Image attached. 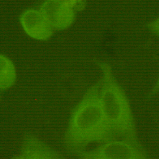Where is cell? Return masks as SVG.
<instances>
[{"label": "cell", "instance_id": "obj_4", "mask_svg": "<svg viewBox=\"0 0 159 159\" xmlns=\"http://www.w3.org/2000/svg\"><path fill=\"white\" fill-rule=\"evenodd\" d=\"M79 2L75 0H46L39 9L54 30H63L74 23Z\"/></svg>", "mask_w": 159, "mask_h": 159}, {"label": "cell", "instance_id": "obj_1", "mask_svg": "<svg viewBox=\"0 0 159 159\" xmlns=\"http://www.w3.org/2000/svg\"><path fill=\"white\" fill-rule=\"evenodd\" d=\"M100 80L88 89L72 109L64 135V146L72 154L85 150L94 143L117 139L107 122L99 97Z\"/></svg>", "mask_w": 159, "mask_h": 159}, {"label": "cell", "instance_id": "obj_3", "mask_svg": "<svg viewBox=\"0 0 159 159\" xmlns=\"http://www.w3.org/2000/svg\"><path fill=\"white\" fill-rule=\"evenodd\" d=\"M75 155L80 159H153L143 145L121 139L106 141L94 149H85Z\"/></svg>", "mask_w": 159, "mask_h": 159}, {"label": "cell", "instance_id": "obj_9", "mask_svg": "<svg viewBox=\"0 0 159 159\" xmlns=\"http://www.w3.org/2000/svg\"><path fill=\"white\" fill-rule=\"evenodd\" d=\"M158 93H159V74L155 82L149 90L148 97V98H151L157 95Z\"/></svg>", "mask_w": 159, "mask_h": 159}, {"label": "cell", "instance_id": "obj_8", "mask_svg": "<svg viewBox=\"0 0 159 159\" xmlns=\"http://www.w3.org/2000/svg\"><path fill=\"white\" fill-rule=\"evenodd\" d=\"M146 28L149 33L159 37V15L146 23Z\"/></svg>", "mask_w": 159, "mask_h": 159}, {"label": "cell", "instance_id": "obj_7", "mask_svg": "<svg viewBox=\"0 0 159 159\" xmlns=\"http://www.w3.org/2000/svg\"><path fill=\"white\" fill-rule=\"evenodd\" d=\"M16 71L14 64L7 56L0 55V90H7L16 82Z\"/></svg>", "mask_w": 159, "mask_h": 159}, {"label": "cell", "instance_id": "obj_6", "mask_svg": "<svg viewBox=\"0 0 159 159\" xmlns=\"http://www.w3.org/2000/svg\"><path fill=\"white\" fill-rule=\"evenodd\" d=\"M19 20L25 33L34 39L47 41L53 35V29L39 9H25Z\"/></svg>", "mask_w": 159, "mask_h": 159}, {"label": "cell", "instance_id": "obj_5", "mask_svg": "<svg viewBox=\"0 0 159 159\" xmlns=\"http://www.w3.org/2000/svg\"><path fill=\"white\" fill-rule=\"evenodd\" d=\"M11 159H65L58 151L33 133H25L18 153Z\"/></svg>", "mask_w": 159, "mask_h": 159}, {"label": "cell", "instance_id": "obj_2", "mask_svg": "<svg viewBox=\"0 0 159 159\" xmlns=\"http://www.w3.org/2000/svg\"><path fill=\"white\" fill-rule=\"evenodd\" d=\"M102 72L99 97L102 111L108 126L117 139L142 145L129 97L119 83L110 64L99 61Z\"/></svg>", "mask_w": 159, "mask_h": 159}]
</instances>
